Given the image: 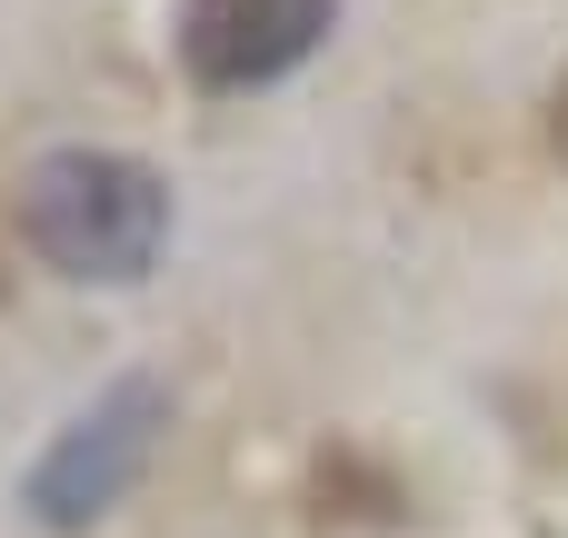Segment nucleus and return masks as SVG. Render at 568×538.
I'll list each match as a JSON object with an SVG mask.
<instances>
[{
    "label": "nucleus",
    "mask_w": 568,
    "mask_h": 538,
    "mask_svg": "<svg viewBox=\"0 0 568 538\" xmlns=\"http://www.w3.org/2000/svg\"><path fill=\"white\" fill-rule=\"evenodd\" d=\"M20 240L60 280L130 290V280H150V260L170 240V190L130 150H50L20 180Z\"/></svg>",
    "instance_id": "obj_1"
},
{
    "label": "nucleus",
    "mask_w": 568,
    "mask_h": 538,
    "mask_svg": "<svg viewBox=\"0 0 568 538\" xmlns=\"http://www.w3.org/2000/svg\"><path fill=\"white\" fill-rule=\"evenodd\" d=\"M160 439H170V389H160V379H120V389L90 399V409L50 439V459L30 469V519H40V529H90V519H110V509L140 489V469L160 459Z\"/></svg>",
    "instance_id": "obj_2"
},
{
    "label": "nucleus",
    "mask_w": 568,
    "mask_h": 538,
    "mask_svg": "<svg viewBox=\"0 0 568 538\" xmlns=\"http://www.w3.org/2000/svg\"><path fill=\"white\" fill-rule=\"evenodd\" d=\"M329 10L339 0H190L180 10V70L200 90H260L329 40Z\"/></svg>",
    "instance_id": "obj_3"
},
{
    "label": "nucleus",
    "mask_w": 568,
    "mask_h": 538,
    "mask_svg": "<svg viewBox=\"0 0 568 538\" xmlns=\"http://www.w3.org/2000/svg\"><path fill=\"white\" fill-rule=\"evenodd\" d=\"M549 150H559V160H568V80H559V90H549Z\"/></svg>",
    "instance_id": "obj_4"
}]
</instances>
